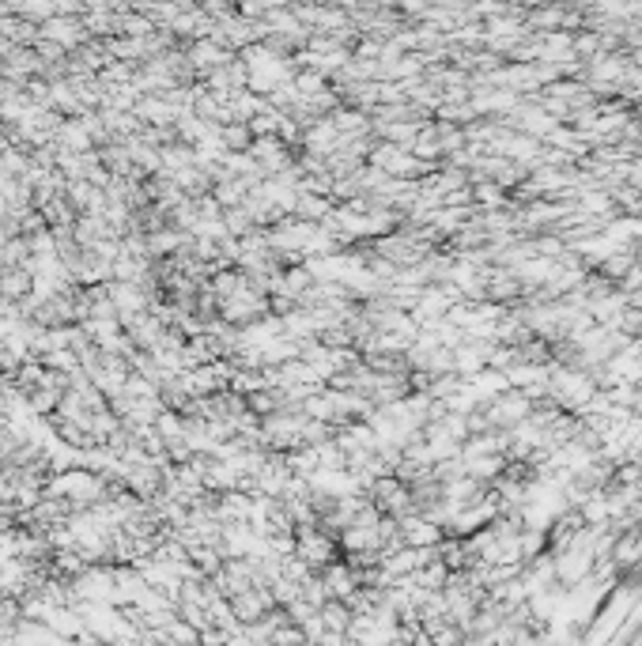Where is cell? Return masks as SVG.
<instances>
[{
	"label": "cell",
	"instance_id": "obj_1",
	"mask_svg": "<svg viewBox=\"0 0 642 646\" xmlns=\"http://www.w3.org/2000/svg\"><path fill=\"white\" fill-rule=\"evenodd\" d=\"M38 35L46 38V42H53V46L68 50V46H76V42H83V23L80 19H68V16H53V19H46V23L38 27Z\"/></svg>",
	"mask_w": 642,
	"mask_h": 646
},
{
	"label": "cell",
	"instance_id": "obj_2",
	"mask_svg": "<svg viewBox=\"0 0 642 646\" xmlns=\"http://www.w3.org/2000/svg\"><path fill=\"white\" fill-rule=\"evenodd\" d=\"M220 136H223V144H227V148H242V144L250 140V129H242V125H227V129H223Z\"/></svg>",
	"mask_w": 642,
	"mask_h": 646
},
{
	"label": "cell",
	"instance_id": "obj_3",
	"mask_svg": "<svg viewBox=\"0 0 642 646\" xmlns=\"http://www.w3.org/2000/svg\"><path fill=\"white\" fill-rule=\"evenodd\" d=\"M298 212L313 219V216H325V212H329V204H325V201H313V196H298Z\"/></svg>",
	"mask_w": 642,
	"mask_h": 646
}]
</instances>
